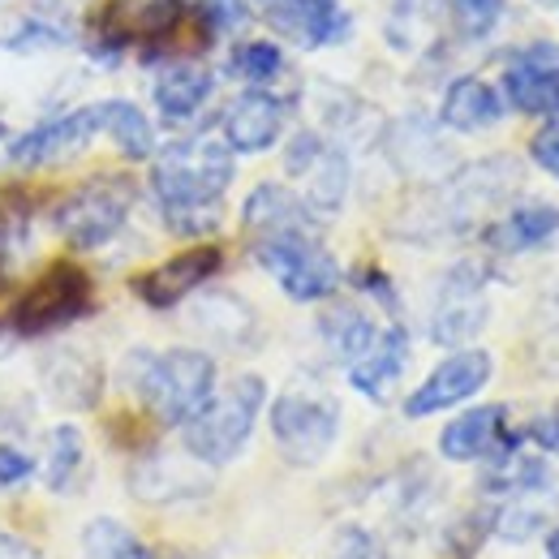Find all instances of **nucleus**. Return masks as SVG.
Wrapping results in <instances>:
<instances>
[{
  "label": "nucleus",
  "instance_id": "1",
  "mask_svg": "<svg viewBox=\"0 0 559 559\" xmlns=\"http://www.w3.org/2000/svg\"><path fill=\"white\" fill-rule=\"evenodd\" d=\"M233 151L215 134L168 142L151 155V194L168 233L177 237H207L219 228L224 194L233 186Z\"/></svg>",
  "mask_w": 559,
  "mask_h": 559
},
{
  "label": "nucleus",
  "instance_id": "2",
  "mask_svg": "<svg viewBox=\"0 0 559 559\" xmlns=\"http://www.w3.org/2000/svg\"><path fill=\"white\" fill-rule=\"evenodd\" d=\"M126 383L159 426H186L215 392V357L203 349L130 353Z\"/></svg>",
  "mask_w": 559,
  "mask_h": 559
},
{
  "label": "nucleus",
  "instance_id": "3",
  "mask_svg": "<svg viewBox=\"0 0 559 559\" xmlns=\"http://www.w3.org/2000/svg\"><path fill=\"white\" fill-rule=\"evenodd\" d=\"M267 405V383L259 374H237L228 379L224 388L211 392V401L194 414V418L181 426V443L194 461H203L207 469H219V465H233L254 426H259V414Z\"/></svg>",
  "mask_w": 559,
  "mask_h": 559
},
{
  "label": "nucleus",
  "instance_id": "4",
  "mask_svg": "<svg viewBox=\"0 0 559 559\" xmlns=\"http://www.w3.org/2000/svg\"><path fill=\"white\" fill-rule=\"evenodd\" d=\"M272 439L297 469H314L341 439V401L314 383H293L272 401Z\"/></svg>",
  "mask_w": 559,
  "mask_h": 559
},
{
  "label": "nucleus",
  "instance_id": "5",
  "mask_svg": "<svg viewBox=\"0 0 559 559\" xmlns=\"http://www.w3.org/2000/svg\"><path fill=\"white\" fill-rule=\"evenodd\" d=\"M134 199H139V190L130 177H112V173L91 177L52 203V228L73 250H99L126 228Z\"/></svg>",
  "mask_w": 559,
  "mask_h": 559
},
{
  "label": "nucleus",
  "instance_id": "6",
  "mask_svg": "<svg viewBox=\"0 0 559 559\" xmlns=\"http://www.w3.org/2000/svg\"><path fill=\"white\" fill-rule=\"evenodd\" d=\"M254 263L280 284L288 301H328L341 288V263L323 246V233H284V237H259Z\"/></svg>",
  "mask_w": 559,
  "mask_h": 559
},
{
  "label": "nucleus",
  "instance_id": "7",
  "mask_svg": "<svg viewBox=\"0 0 559 559\" xmlns=\"http://www.w3.org/2000/svg\"><path fill=\"white\" fill-rule=\"evenodd\" d=\"M516 186H521V168H516V159H508V155H495V159L461 168L456 177L443 181L439 199L430 203V224H435V233L461 237V233L478 228L490 211L508 203V194H512Z\"/></svg>",
  "mask_w": 559,
  "mask_h": 559
},
{
  "label": "nucleus",
  "instance_id": "8",
  "mask_svg": "<svg viewBox=\"0 0 559 559\" xmlns=\"http://www.w3.org/2000/svg\"><path fill=\"white\" fill-rule=\"evenodd\" d=\"M91 297H95L91 276L78 263H52L44 276L22 288V297L9 310V328H13V336H26V341L61 332L91 310Z\"/></svg>",
  "mask_w": 559,
  "mask_h": 559
},
{
  "label": "nucleus",
  "instance_id": "9",
  "mask_svg": "<svg viewBox=\"0 0 559 559\" xmlns=\"http://www.w3.org/2000/svg\"><path fill=\"white\" fill-rule=\"evenodd\" d=\"M487 272L478 263H456L439 280L435 306H430V341L443 349H469V341L487 328Z\"/></svg>",
  "mask_w": 559,
  "mask_h": 559
},
{
  "label": "nucleus",
  "instance_id": "10",
  "mask_svg": "<svg viewBox=\"0 0 559 559\" xmlns=\"http://www.w3.org/2000/svg\"><path fill=\"white\" fill-rule=\"evenodd\" d=\"M99 134H104L99 104H86V108H70V112H61L52 121H39L26 134L9 139L4 155H9L13 168H48V164H66L73 155H82Z\"/></svg>",
  "mask_w": 559,
  "mask_h": 559
},
{
  "label": "nucleus",
  "instance_id": "11",
  "mask_svg": "<svg viewBox=\"0 0 559 559\" xmlns=\"http://www.w3.org/2000/svg\"><path fill=\"white\" fill-rule=\"evenodd\" d=\"M495 374V357L487 349H456L448 353L418 388L405 396V418H430L443 409H456L474 401Z\"/></svg>",
  "mask_w": 559,
  "mask_h": 559
},
{
  "label": "nucleus",
  "instance_id": "12",
  "mask_svg": "<svg viewBox=\"0 0 559 559\" xmlns=\"http://www.w3.org/2000/svg\"><path fill=\"white\" fill-rule=\"evenodd\" d=\"M250 9L276 31L280 39L314 52L349 35V13L341 0H250Z\"/></svg>",
  "mask_w": 559,
  "mask_h": 559
},
{
  "label": "nucleus",
  "instance_id": "13",
  "mask_svg": "<svg viewBox=\"0 0 559 559\" xmlns=\"http://www.w3.org/2000/svg\"><path fill=\"white\" fill-rule=\"evenodd\" d=\"M503 104L525 117L559 121V44H530L508 57Z\"/></svg>",
  "mask_w": 559,
  "mask_h": 559
},
{
  "label": "nucleus",
  "instance_id": "14",
  "mask_svg": "<svg viewBox=\"0 0 559 559\" xmlns=\"http://www.w3.org/2000/svg\"><path fill=\"white\" fill-rule=\"evenodd\" d=\"M219 267H224L219 246H190V250L164 259L159 267L142 272L134 280V293H139L142 306H151V310H173L186 297H194L211 276H219Z\"/></svg>",
  "mask_w": 559,
  "mask_h": 559
},
{
  "label": "nucleus",
  "instance_id": "15",
  "mask_svg": "<svg viewBox=\"0 0 559 559\" xmlns=\"http://www.w3.org/2000/svg\"><path fill=\"white\" fill-rule=\"evenodd\" d=\"M130 490L139 495L142 503H186V499H199L211 490L207 465L194 461L190 452L186 456H173V452H151L146 461L134 465L130 474Z\"/></svg>",
  "mask_w": 559,
  "mask_h": 559
},
{
  "label": "nucleus",
  "instance_id": "16",
  "mask_svg": "<svg viewBox=\"0 0 559 559\" xmlns=\"http://www.w3.org/2000/svg\"><path fill=\"white\" fill-rule=\"evenodd\" d=\"M508 409L503 405H478L465 409L439 430V456L469 465V461H490L508 448Z\"/></svg>",
  "mask_w": 559,
  "mask_h": 559
},
{
  "label": "nucleus",
  "instance_id": "17",
  "mask_svg": "<svg viewBox=\"0 0 559 559\" xmlns=\"http://www.w3.org/2000/svg\"><path fill=\"white\" fill-rule=\"evenodd\" d=\"M284 134V99L267 91H246L224 112V134L233 155H263Z\"/></svg>",
  "mask_w": 559,
  "mask_h": 559
},
{
  "label": "nucleus",
  "instance_id": "18",
  "mask_svg": "<svg viewBox=\"0 0 559 559\" xmlns=\"http://www.w3.org/2000/svg\"><path fill=\"white\" fill-rule=\"evenodd\" d=\"M241 224H246L250 241L284 237V233H323V219L301 203V194H293L280 181H263L250 190V199L241 207Z\"/></svg>",
  "mask_w": 559,
  "mask_h": 559
},
{
  "label": "nucleus",
  "instance_id": "19",
  "mask_svg": "<svg viewBox=\"0 0 559 559\" xmlns=\"http://www.w3.org/2000/svg\"><path fill=\"white\" fill-rule=\"evenodd\" d=\"M559 512V487L556 478L543 483V487L516 490V495H503L490 512V534L508 547H521L530 538H538L547 530V521Z\"/></svg>",
  "mask_w": 559,
  "mask_h": 559
},
{
  "label": "nucleus",
  "instance_id": "20",
  "mask_svg": "<svg viewBox=\"0 0 559 559\" xmlns=\"http://www.w3.org/2000/svg\"><path fill=\"white\" fill-rule=\"evenodd\" d=\"M405 366H409V332L405 328H383L374 336V345L349 366V383L370 401H388L392 388L401 383Z\"/></svg>",
  "mask_w": 559,
  "mask_h": 559
},
{
  "label": "nucleus",
  "instance_id": "21",
  "mask_svg": "<svg viewBox=\"0 0 559 559\" xmlns=\"http://www.w3.org/2000/svg\"><path fill=\"white\" fill-rule=\"evenodd\" d=\"M44 388L66 409H95L104 396V370L91 353L57 349L44 357Z\"/></svg>",
  "mask_w": 559,
  "mask_h": 559
},
{
  "label": "nucleus",
  "instance_id": "22",
  "mask_svg": "<svg viewBox=\"0 0 559 559\" xmlns=\"http://www.w3.org/2000/svg\"><path fill=\"white\" fill-rule=\"evenodd\" d=\"M499 121H503V95L483 78H456L443 91L439 126H448L452 134H483Z\"/></svg>",
  "mask_w": 559,
  "mask_h": 559
},
{
  "label": "nucleus",
  "instance_id": "23",
  "mask_svg": "<svg viewBox=\"0 0 559 559\" xmlns=\"http://www.w3.org/2000/svg\"><path fill=\"white\" fill-rule=\"evenodd\" d=\"M559 233V207L551 203H521V207L503 211L487 228V246L495 254H530L543 250L547 241H556Z\"/></svg>",
  "mask_w": 559,
  "mask_h": 559
},
{
  "label": "nucleus",
  "instance_id": "24",
  "mask_svg": "<svg viewBox=\"0 0 559 559\" xmlns=\"http://www.w3.org/2000/svg\"><path fill=\"white\" fill-rule=\"evenodd\" d=\"M349 155H345V146H336V142H323L319 146V155L306 164V173L297 177L301 181V203L314 211L319 219H328V215H336V211L345 207V199H349Z\"/></svg>",
  "mask_w": 559,
  "mask_h": 559
},
{
  "label": "nucleus",
  "instance_id": "25",
  "mask_svg": "<svg viewBox=\"0 0 559 559\" xmlns=\"http://www.w3.org/2000/svg\"><path fill=\"white\" fill-rule=\"evenodd\" d=\"M211 91H215V78H211L207 66H199V61H177V66H168V70L155 78L151 99H155L159 117H168V121H190V117L203 112Z\"/></svg>",
  "mask_w": 559,
  "mask_h": 559
},
{
  "label": "nucleus",
  "instance_id": "26",
  "mask_svg": "<svg viewBox=\"0 0 559 559\" xmlns=\"http://www.w3.org/2000/svg\"><path fill=\"white\" fill-rule=\"evenodd\" d=\"M194 328L211 336L215 345L224 349H250L254 345V332H259V319L254 310L233 297V293H207L194 301Z\"/></svg>",
  "mask_w": 559,
  "mask_h": 559
},
{
  "label": "nucleus",
  "instance_id": "27",
  "mask_svg": "<svg viewBox=\"0 0 559 559\" xmlns=\"http://www.w3.org/2000/svg\"><path fill=\"white\" fill-rule=\"evenodd\" d=\"M121 17L130 31V44L164 48L194 17V4L190 0H121Z\"/></svg>",
  "mask_w": 559,
  "mask_h": 559
},
{
  "label": "nucleus",
  "instance_id": "28",
  "mask_svg": "<svg viewBox=\"0 0 559 559\" xmlns=\"http://www.w3.org/2000/svg\"><path fill=\"white\" fill-rule=\"evenodd\" d=\"M99 121L108 142L126 155V159H151L155 155V126L134 99H99Z\"/></svg>",
  "mask_w": 559,
  "mask_h": 559
},
{
  "label": "nucleus",
  "instance_id": "29",
  "mask_svg": "<svg viewBox=\"0 0 559 559\" xmlns=\"http://www.w3.org/2000/svg\"><path fill=\"white\" fill-rule=\"evenodd\" d=\"M319 332H323V345L336 353L341 361H349V366L370 349L374 336H379L374 319H370L361 306H353V301H332V306L323 310V319H319Z\"/></svg>",
  "mask_w": 559,
  "mask_h": 559
},
{
  "label": "nucleus",
  "instance_id": "30",
  "mask_svg": "<svg viewBox=\"0 0 559 559\" xmlns=\"http://www.w3.org/2000/svg\"><path fill=\"white\" fill-rule=\"evenodd\" d=\"M82 465H86V439H82V430L70 426V421L52 426V435H48V461H44V483H48V490H57V495L73 490L78 478H82Z\"/></svg>",
  "mask_w": 559,
  "mask_h": 559
},
{
  "label": "nucleus",
  "instance_id": "31",
  "mask_svg": "<svg viewBox=\"0 0 559 559\" xmlns=\"http://www.w3.org/2000/svg\"><path fill=\"white\" fill-rule=\"evenodd\" d=\"M82 556L86 559H155L130 525L117 516H95L82 525Z\"/></svg>",
  "mask_w": 559,
  "mask_h": 559
},
{
  "label": "nucleus",
  "instance_id": "32",
  "mask_svg": "<svg viewBox=\"0 0 559 559\" xmlns=\"http://www.w3.org/2000/svg\"><path fill=\"white\" fill-rule=\"evenodd\" d=\"M392 159L405 173H439V164L448 159V146L435 139L426 121H405L392 130Z\"/></svg>",
  "mask_w": 559,
  "mask_h": 559
},
{
  "label": "nucleus",
  "instance_id": "33",
  "mask_svg": "<svg viewBox=\"0 0 559 559\" xmlns=\"http://www.w3.org/2000/svg\"><path fill=\"white\" fill-rule=\"evenodd\" d=\"M228 70L237 73L241 82H250L254 91H263L267 82H276L280 73H284V52H280L276 44H267V39H259V44H241V48H233Z\"/></svg>",
  "mask_w": 559,
  "mask_h": 559
},
{
  "label": "nucleus",
  "instance_id": "34",
  "mask_svg": "<svg viewBox=\"0 0 559 559\" xmlns=\"http://www.w3.org/2000/svg\"><path fill=\"white\" fill-rule=\"evenodd\" d=\"M66 44H70V31L57 26L52 17H39V13L22 17V22L4 35V48H9V52H48V48H66Z\"/></svg>",
  "mask_w": 559,
  "mask_h": 559
},
{
  "label": "nucleus",
  "instance_id": "35",
  "mask_svg": "<svg viewBox=\"0 0 559 559\" xmlns=\"http://www.w3.org/2000/svg\"><path fill=\"white\" fill-rule=\"evenodd\" d=\"M448 13L465 39H487L503 17V0H452Z\"/></svg>",
  "mask_w": 559,
  "mask_h": 559
},
{
  "label": "nucleus",
  "instance_id": "36",
  "mask_svg": "<svg viewBox=\"0 0 559 559\" xmlns=\"http://www.w3.org/2000/svg\"><path fill=\"white\" fill-rule=\"evenodd\" d=\"M328 559H388V543L366 525H341Z\"/></svg>",
  "mask_w": 559,
  "mask_h": 559
},
{
  "label": "nucleus",
  "instance_id": "37",
  "mask_svg": "<svg viewBox=\"0 0 559 559\" xmlns=\"http://www.w3.org/2000/svg\"><path fill=\"white\" fill-rule=\"evenodd\" d=\"M323 134L319 130H297L293 139H288V146H284V173L288 177H301L306 173V164L319 155V146H323Z\"/></svg>",
  "mask_w": 559,
  "mask_h": 559
},
{
  "label": "nucleus",
  "instance_id": "38",
  "mask_svg": "<svg viewBox=\"0 0 559 559\" xmlns=\"http://www.w3.org/2000/svg\"><path fill=\"white\" fill-rule=\"evenodd\" d=\"M31 474H35L31 452H22V448H13V443H0V490L22 487Z\"/></svg>",
  "mask_w": 559,
  "mask_h": 559
},
{
  "label": "nucleus",
  "instance_id": "39",
  "mask_svg": "<svg viewBox=\"0 0 559 559\" xmlns=\"http://www.w3.org/2000/svg\"><path fill=\"white\" fill-rule=\"evenodd\" d=\"M530 155H534V164H538L547 177H556L559 181V121H547V126L534 134Z\"/></svg>",
  "mask_w": 559,
  "mask_h": 559
},
{
  "label": "nucleus",
  "instance_id": "40",
  "mask_svg": "<svg viewBox=\"0 0 559 559\" xmlns=\"http://www.w3.org/2000/svg\"><path fill=\"white\" fill-rule=\"evenodd\" d=\"M530 439L543 448V452H556L559 456V409L556 414H547V418H538L530 426Z\"/></svg>",
  "mask_w": 559,
  "mask_h": 559
},
{
  "label": "nucleus",
  "instance_id": "41",
  "mask_svg": "<svg viewBox=\"0 0 559 559\" xmlns=\"http://www.w3.org/2000/svg\"><path fill=\"white\" fill-rule=\"evenodd\" d=\"M357 284H361L366 293H374L383 306H396V293H392V284H388V276H383V272L366 267V272H357Z\"/></svg>",
  "mask_w": 559,
  "mask_h": 559
},
{
  "label": "nucleus",
  "instance_id": "42",
  "mask_svg": "<svg viewBox=\"0 0 559 559\" xmlns=\"http://www.w3.org/2000/svg\"><path fill=\"white\" fill-rule=\"evenodd\" d=\"M0 559H44L26 538H13V534H0Z\"/></svg>",
  "mask_w": 559,
  "mask_h": 559
},
{
  "label": "nucleus",
  "instance_id": "43",
  "mask_svg": "<svg viewBox=\"0 0 559 559\" xmlns=\"http://www.w3.org/2000/svg\"><path fill=\"white\" fill-rule=\"evenodd\" d=\"M547 559H559V525L547 534Z\"/></svg>",
  "mask_w": 559,
  "mask_h": 559
},
{
  "label": "nucleus",
  "instance_id": "44",
  "mask_svg": "<svg viewBox=\"0 0 559 559\" xmlns=\"http://www.w3.org/2000/svg\"><path fill=\"white\" fill-rule=\"evenodd\" d=\"M4 139H9V130H4V121H0V142H4Z\"/></svg>",
  "mask_w": 559,
  "mask_h": 559
}]
</instances>
